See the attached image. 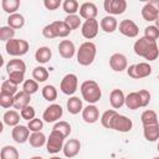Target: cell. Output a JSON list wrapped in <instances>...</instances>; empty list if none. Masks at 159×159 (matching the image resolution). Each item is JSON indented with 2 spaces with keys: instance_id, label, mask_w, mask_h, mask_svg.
Here are the masks:
<instances>
[{
  "instance_id": "18",
  "label": "cell",
  "mask_w": 159,
  "mask_h": 159,
  "mask_svg": "<svg viewBox=\"0 0 159 159\" xmlns=\"http://www.w3.org/2000/svg\"><path fill=\"white\" fill-rule=\"evenodd\" d=\"M109 103L113 109H119L124 103H125V96L122 89H113L109 94Z\"/></svg>"
},
{
  "instance_id": "17",
  "label": "cell",
  "mask_w": 159,
  "mask_h": 159,
  "mask_svg": "<svg viewBox=\"0 0 159 159\" xmlns=\"http://www.w3.org/2000/svg\"><path fill=\"white\" fill-rule=\"evenodd\" d=\"M82 119L88 123V124H93L99 119V111L94 104H88L87 107L83 108L82 111Z\"/></svg>"
},
{
  "instance_id": "38",
  "label": "cell",
  "mask_w": 159,
  "mask_h": 159,
  "mask_svg": "<svg viewBox=\"0 0 159 159\" xmlns=\"http://www.w3.org/2000/svg\"><path fill=\"white\" fill-rule=\"evenodd\" d=\"M41 93H42V97H43L46 101H48V102H53V101L57 98V89H56V87L52 86V84H46V86L42 88Z\"/></svg>"
},
{
  "instance_id": "8",
  "label": "cell",
  "mask_w": 159,
  "mask_h": 159,
  "mask_svg": "<svg viewBox=\"0 0 159 159\" xmlns=\"http://www.w3.org/2000/svg\"><path fill=\"white\" fill-rule=\"evenodd\" d=\"M63 114V109L60 104H56V103H52L50 104L48 107H46V109L43 111V114H42V119L46 122V123H53V122H57Z\"/></svg>"
},
{
  "instance_id": "50",
  "label": "cell",
  "mask_w": 159,
  "mask_h": 159,
  "mask_svg": "<svg viewBox=\"0 0 159 159\" xmlns=\"http://www.w3.org/2000/svg\"><path fill=\"white\" fill-rule=\"evenodd\" d=\"M43 5L47 10H56L62 5V2H61V0H45Z\"/></svg>"
},
{
  "instance_id": "39",
  "label": "cell",
  "mask_w": 159,
  "mask_h": 159,
  "mask_svg": "<svg viewBox=\"0 0 159 159\" xmlns=\"http://www.w3.org/2000/svg\"><path fill=\"white\" fill-rule=\"evenodd\" d=\"M52 129L60 132L65 138H67V137L71 134V129H72V128H71V124H70L68 122H66V120H60V122H57V123L53 125Z\"/></svg>"
},
{
  "instance_id": "58",
  "label": "cell",
  "mask_w": 159,
  "mask_h": 159,
  "mask_svg": "<svg viewBox=\"0 0 159 159\" xmlns=\"http://www.w3.org/2000/svg\"><path fill=\"white\" fill-rule=\"evenodd\" d=\"M120 159H127V158H120Z\"/></svg>"
},
{
  "instance_id": "19",
  "label": "cell",
  "mask_w": 159,
  "mask_h": 159,
  "mask_svg": "<svg viewBox=\"0 0 159 159\" xmlns=\"http://www.w3.org/2000/svg\"><path fill=\"white\" fill-rule=\"evenodd\" d=\"M101 29L104 31V32H107V34H112V32H114L117 29H118V21H117V19L114 17V16H112V15H107V16H104L102 20H101Z\"/></svg>"
},
{
  "instance_id": "13",
  "label": "cell",
  "mask_w": 159,
  "mask_h": 159,
  "mask_svg": "<svg viewBox=\"0 0 159 159\" xmlns=\"http://www.w3.org/2000/svg\"><path fill=\"white\" fill-rule=\"evenodd\" d=\"M11 137H12V139H14L17 144H24V143L27 142L29 138H30V129L27 128V125L19 124V125H16V127L12 128V130H11Z\"/></svg>"
},
{
  "instance_id": "36",
  "label": "cell",
  "mask_w": 159,
  "mask_h": 159,
  "mask_svg": "<svg viewBox=\"0 0 159 159\" xmlns=\"http://www.w3.org/2000/svg\"><path fill=\"white\" fill-rule=\"evenodd\" d=\"M20 6V1L19 0H2L1 1V7L5 12L12 15V14H16L17 9Z\"/></svg>"
},
{
  "instance_id": "25",
  "label": "cell",
  "mask_w": 159,
  "mask_h": 159,
  "mask_svg": "<svg viewBox=\"0 0 159 159\" xmlns=\"http://www.w3.org/2000/svg\"><path fill=\"white\" fill-rule=\"evenodd\" d=\"M51 57H52V52H51V48L47 46H41L35 52V60L39 63H46L51 60Z\"/></svg>"
},
{
  "instance_id": "20",
  "label": "cell",
  "mask_w": 159,
  "mask_h": 159,
  "mask_svg": "<svg viewBox=\"0 0 159 159\" xmlns=\"http://www.w3.org/2000/svg\"><path fill=\"white\" fill-rule=\"evenodd\" d=\"M30 101H31V96L27 94L24 91H20L15 94L14 97V108L15 109H24L25 107L30 106Z\"/></svg>"
},
{
  "instance_id": "40",
  "label": "cell",
  "mask_w": 159,
  "mask_h": 159,
  "mask_svg": "<svg viewBox=\"0 0 159 159\" xmlns=\"http://www.w3.org/2000/svg\"><path fill=\"white\" fill-rule=\"evenodd\" d=\"M22 91L30 96L36 93L39 91V82H36L35 80H25V82L22 83Z\"/></svg>"
},
{
  "instance_id": "42",
  "label": "cell",
  "mask_w": 159,
  "mask_h": 159,
  "mask_svg": "<svg viewBox=\"0 0 159 159\" xmlns=\"http://www.w3.org/2000/svg\"><path fill=\"white\" fill-rule=\"evenodd\" d=\"M14 94L10 93H5V92H0V106L2 108H10L14 107Z\"/></svg>"
},
{
  "instance_id": "23",
  "label": "cell",
  "mask_w": 159,
  "mask_h": 159,
  "mask_svg": "<svg viewBox=\"0 0 159 159\" xmlns=\"http://www.w3.org/2000/svg\"><path fill=\"white\" fill-rule=\"evenodd\" d=\"M143 135L148 142H157L159 139V124L143 125Z\"/></svg>"
},
{
  "instance_id": "37",
  "label": "cell",
  "mask_w": 159,
  "mask_h": 159,
  "mask_svg": "<svg viewBox=\"0 0 159 159\" xmlns=\"http://www.w3.org/2000/svg\"><path fill=\"white\" fill-rule=\"evenodd\" d=\"M62 9L67 15H76V12L80 10V5L76 0H65L62 2Z\"/></svg>"
},
{
  "instance_id": "53",
  "label": "cell",
  "mask_w": 159,
  "mask_h": 159,
  "mask_svg": "<svg viewBox=\"0 0 159 159\" xmlns=\"http://www.w3.org/2000/svg\"><path fill=\"white\" fill-rule=\"evenodd\" d=\"M154 22H155V26H157V27L159 29V16H158V19H157V20H155Z\"/></svg>"
},
{
  "instance_id": "6",
  "label": "cell",
  "mask_w": 159,
  "mask_h": 159,
  "mask_svg": "<svg viewBox=\"0 0 159 159\" xmlns=\"http://www.w3.org/2000/svg\"><path fill=\"white\" fill-rule=\"evenodd\" d=\"M78 88V78L75 73H67L63 76V78L61 80V84H60V89L63 94L67 96H72L75 94V92Z\"/></svg>"
},
{
  "instance_id": "46",
  "label": "cell",
  "mask_w": 159,
  "mask_h": 159,
  "mask_svg": "<svg viewBox=\"0 0 159 159\" xmlns=\"http://www.w3.org/2000/svg\"><path fill=\"white\" fill-rule=\"evenodd\" d=\"M35 113H36V112H35V108H34L32 106H27V107H25L24 109L20 111L21 118L25 119V120H27V122H30L31 119L36 118V117H35Z\"/></svg>"
},
{
  "instance_id": "3",
  "label": "cell",
  "mask_w": 159,
  "mask_h": 159,
  "mask_svg": "<svg viewBox=\"0 0 159 159\" xmlns=\"http://www.w3.org/2000/svg\"><path fill=\"white\" fill-rule=\"evenodd\" d=\"M96 53H97L96 45L91 41H86L77 50V55H76L77 62L81 66H89L93 63V61L96 58Z\"/></svg>"
},
{
  "instance_id": "33",
  "label": "cell",
  "mask_w": 159,
  "mask_h": 159,
  "mask_svg": "<svg viewBox=\"0 0 159 159\" xmlns=\"http://www.w3.org/2000/svg\"><path fill=\"white\" fill-rule=\"evenodd\" d=\"M118 112L116 109H107L102 116H101V123L104 128L107 129H111L112 128V123H113V119L117 117Z\"/></svg>"
},
{
  "instance_id": "30",
  "label": "cell",
  "mask_w": 159,
  "mask_h": 159,
  "mask_svg": "<svg viewBox=\"0 0 159 159\" xmlns=\"http://www.w3.org/2000/svg\"><path fill=\"white\" fill-rule=\"evenodd\" d=\"M129 109L132 111H135L138 108L142 107V102H140V98H139V94L138 92H130L125 96V103H124Z\"/></svg>"
},
{
  "instance_id": "49",
  "label": "cell",
  "mask_w": 159,
  "mask_h": 159,
  "mask_svg": "<svg viewBox=\"0 0 159 159\" xmlns=\"http://www.w3.org/2000/svg\"><path fill=\"white\" fill-rule=\"evenodd\" d=\"M138 94H139V98H140V102H142V107H147L150 102V98H152L150 92L147 91V89H139Z\"/></svg>"
},
{
  "instance_id": "26",
  "label": "cell",
  "mask_w": 159,
  "mask_h": 159,
  "mask_svg": "<svg viewBox=\"0 0 159 159\" xmlns=\"http://www.w3.org/2000/svg\"><path fill=\"white\" fill-rule=\"evenodd\" d=\"M6 71L7 73H11V72H24L26 71V63L20 60V58H12L7 63H6Z\"/></svg>"
},
{
  "instance_id": "27",
  "label": "cell",
  "mask_w": 159,
  "mask_h": 159,
  "mask_svg": "<svg viewBox=\"0 0 159 159\" xmlns=\"http://www.w3.org/2000/svg\"><path fill=\"white\" fill-rule=\"evenodd\" d=\"M51 26L53 27V31L57 37H66L71 34V29L66 25L65 21H53L51 22Z\"/></svg>"
},
{
  "instance_id": "9",
  "label": "cell",
  "mask_w": 159,
  "mask_h": 159,
  "mask_svg": "<svg viewBox=\"0 0 159 159\" xmlns=\"http://www.w3.org/2000/svg\"><path fill=\"white\" fill-rule=\"evenodd\" d=\"M98 29H99V24L96 19H89V20H84V22L81 26V32L82 36L87 40H92L97 36L98 34Z\"/></svg>"
},
{
  "instance_id": "44",
  "label": "cell",
  "mask_w": 159,
  "mask_h": 159,
  "mask_svg": "<svg viewBox=\"0 0 159 159\" xmlns=\"http://www.w3.org/2000/svg\"><path fill=\"white\" fill-rule=\"evenodd\" d=\"M144 37L157 41V39H159V29L155 25H149L144 29Z\"/></svg>"
},
{
  "instance_id": "12",
  "label": "cell",
  "mask_w": 159,
  "mask_h": 159,
  "mask_svg": "<svg viewBox=\"0 0 159 159\" xmlns=\"http://www.w3.org/2000/svg\"><path fill=\"white\" fill-rule=\"evenodd\" d=\"M109 66L114 72H122L128 68V61L125 55L116 52L109 57Z\"/></svg>"
},
{
  "instance_id": "51",
  "label": "cell",
  "mask_w": 159,
  "mask_h": 159,
  "mask_svg": "<svg viewBox=\"0 0 159 159\" xmlns=\"http://www.w3.org/2000/svg\"><path fill=\"white\" fill-rule=\"evenodd\" d=\"M42 35H43V37H46V39H55V37H57L56 34H55V31H53V27L51 26V24L46 25V26L42 29Z\"/></svg>"
},
{
  "instance_id": "29",
  "label": "cell",
  "mask_w": 159,
  "mask_h": 159,
  "mask_svg": "<svg viewBox=\"0 0 159 159\" xmlns=\"http://www.w3.org/2000/svg\"><path fill=\"white\" fill-rule=\"evenodd\" d=\"M46 142H47V138H46V135L42 132H35V133H31L30 134L29 143L34 148H41V147H43V145H46Z\"/></svg>"
},
{
  "instance_id": "7",
  "label": "cell",
  "mask_w": 159,
  "mask_h": 159,
  "mask_svg": "<svg viewBox=\"0 0 159 159\" xmlns=\"http://www.w3.org/2000/svg\"><path fill=\"white\" fill-rule=\"evenodd\" d=\"M104 11L109 15H120L127 10V1L125 0H104L103 2Z\"/></svg>"
},
{
  "instance_id": "52",
  "label": "cell",
  "mask_w": 159,
  "mask_h": 159,
  "mask_svg": "<svg viewBox=\"0 0 159 159\" xmlns=\"http://www.w3.org/2000/svg\"><path fill=\"white\" fill-rule=\"evenodd\" d=\"M148 2H149V4H150V5L159 12V0H149Z\"/></svg>"
},
{
  "instance_id": "1",
  "label": "cell",
  "mask_w": 159,
  "mask_h": 159,
  "mask_svg": "<svg viewBox=\"0 0 159 159\" xmlns=\"http://www.w3.org/2000/svg\"><path fill=\"white\" fill-rule=\"evenodd\" d=\"M133 50L135 52V55L148 60V61H154L158 58L159 56V48L157 45V41L149 40L147 37H139L134 45H133Z\"/></svg>"
},
{
  "instance_id": "5",
  "label": "cell",
  "mask_w": 159,
  "mask_h": 159,
  "mask_svg": "<svg viewBox=\"0 0 159 159\" xmlns=\"http://www.w3.org/2000/svg\"><path fill=\"white\" fill-rule=\"evenodd\" d=\"M63 142H65V137L60 132L52 129L46 142V150L50 154H56L63 149V145H65Z\"/></svg>"
},
{
  "instance_id": "16",
  "label": "cell",
  "mask_w": 159,
  "mask_h": 159,
  "mask_svg": "<svg viewBox=\"0 0 159 159\" xmlns=\"http://www.w3.org/2000/svg\"><path fill=\"white\" fill-rule=\"evenodd\" d=\"M81 150V142L78 139H68L63 145V154L66 158H75Z\"/></svg>"
},
{
  "instance_id": "45",
  "label": "cell",
  "mask_w": 159,
  "mask_h": 159,
  "mask_svg": "<svg viewBox=\"0 0 159 159\" xmlns=\"http://www.w3.org/2000/svg\"><path fill=\"white\" fill-rule=\"evenodd\" d=\"M1 92H5V93H10V94H16L19 91H17V84L12 83L10 80H6L2 82L1 84Z\"/></svg>"
},
{
  "instance_id": "15",
  "label": "cell",
  "mask_w": 159,
  "mask_h": 159,
  "mask_svg": "<svg viewBox=\"0 0 159 159\" xmlns=\"http://www.w3.org/2000/svg\"><path fill=\"white\" fill-rule=\"evenodd\" d=\"M80 17L84 19V20H89V19H96L97 14H98V10H97V6L94 2H89V1H86L83 2L81 6H80Z\"/></svg>"
},
{
  "instance_id": "34",
  "label": "cell",
  "mask_w": 159,
  "mask_h": 159,
  "mask_svg": "<svg viewBox=\"0 0 159 159\" xmlns=\"http://www.w3.org/2000/svg\"><path fill=\"white\" fill-rule=\"evenodd\" d=\"M19 152L14 145H5L1 148L0 159H19Z\"/></svg>"
},
{
  "instance_id": "56",
  "label": "cell",
  "mask_w": 159,
  "mask_h": 159,
  "mask_svg": "<svg viewBox=\"0 0 159 159\" xmlns=\"http://www.w3.org/2000/svg\"><path fill=\"white\" fill-rule=\"evenodd\" d=\"M157 149H158V152H159V142H158V145H157Z\"/></svg>"
},
{
  "instance_id": "21",
  "label": "cell",
  "mask_w": 159,
  "mask_h": 159,
  "mask_svg": "<svg viewBox=\"0 0 159 159\" xmlns=\"http://www.w3.org/2000/svg\"><path fill=\"white\" fill-rule=\"evenodd\" d=\"M66 107H67L68 113H71V114H78L80 112L83 111L82 101L80 99V97H76V96H71V97L67 99Z\"/></svg>"
},
{
  "instance_id": "4",
  "label": "cell",
  "mask_w": 159,
  "mask_h": 159,
  "mask_svg": "<svg viewBox=\"0 0 159 159\" xmlns=\"http://www.w3.org/2000/svg\"><path fill=\"white\" fill-rule=\"evenodd\" d=\"M5 50L6 53L10 56L20 57L27 53L29 51V42L24 39H11L7 42H5Z\"/></svg>"
},
{
  "instance_id": "24",
  "label": "cell",
  "mask_w": 159,
  "mask_h": 159,
  "mask_svg": "<svg viewBox=\"0 0 159 159\" xmlns=\"http://www.w3.org/2000/svg\"><path fill=\"white\" fill-rule=\"evenodd\" d=\"M20 117H21V114H19L17 111L10 109V111H6L4 113L2 120H4V124H6L9 127H16V125H19Z\"/></svg>"
},
{
  "instance_id": "14",
  "label": "cell",
  "mask_w": 159,
  "mask_h": 159,
  "mask_svg": "<svg viewBox=\"0 0 159 159\" xmlns=\"http://www.w3.org/2000/svg\"><path fill=\"white\" fill-rule=\"evenodd\" d=\"M58 53L62 58H66V60H70L75 56L76 53V47H75V43L70 40H62L60 43H58Z\"/></svg>"
},
{
  "instance_id": "10",
  "label": "cell",
  "mask_w": 159,
  "mask_h": 159,
  "mask_svg": "<svg viewBox=\"0 0 159 159\" xmlns=\"http://www.w3.org/2000/svg\"><path fill=\"white\" fill-rule=\"evenodd\" d=\"M118 29H119V32L127 37H137L138 34H139V27L138 25L133 21V20H129V19H124L119 22L118 25Z\"/></svg>"
},
{
  "instance_id": "32",
  "label": "cell",
  "mask_w": 159,
  "mask_h": 159,
  "mask_svg": "<svg viewBox=\"0 0 159 159\" xmlns=\"http://www.w3.org/2000/svg\"><path fill=\"white\" fill-rule=\"evenodd\" d=\"M24 25H25V17L21 14L16 12V14L9 15V17H7V26L12 27L14 30H17V29H21Z\"/></svg>"
},
{
  "instance_id": "47",
  "label": "cell",
  "mask_w": 159,
  "mask_h": 159,
  "mask_svg": "<svg viewBox=\"0 0 159 159\" xmlns=\"http://www.w3.org/2000/svg\"><path fill=\"white\" fill-rule=\"evenodd\" d=\"M42 127H43V122H42V119H40V118H34V119H31V120L27 123V128H29L30 132H32V133H35V132H41Z\"/></svg>"
},
{
  "instance_id": "57",
  "label": "cell",
  "mask_w": 159,
  "mask_h": 159,
  "mask_svg": "<svg viewBox=\"0 0 159 159\" xmlns=\"http://www.w3.org/2000/svg\"><path fill=\"white\" fill-rule=\"evenodd\" d=\"M153 159H159V157H155V158H153Z\"/></svg>"
},
{
  "instance_id": "48",
  "label": "cell",
  "mask_w": 159,
  "mask_h": 159,
  "mask_svg": "<svg viewBox=\"0 0 159 159\" xmlns=\"http://www.w3.org/2000/svg\"><path fill=\"white\" fill-rule=\"evenodd\" d=\"M9 75V80L15 83V84H20V83H24L25 82V73L24 72H11V73H7Z\"/></svg>"
},
{
  "instance_id": "35",
  "label": "cell",
  "mask_w": 159,
  "mask_h": 159,
  "mask_svg": "<svg viewBox=\"0 0 159 159\" xmlns=\"http://www.w3.org/2000/svg\"><path fill=\"white\" fill-rule=\"evenodd\" d=\"M48 78V71L43 66H37L32 71V80L36 82H45Z\"/></svg>"
},
{
  "instance_id": "54",
  "label": "cell",
  "mask_w": 159,
  "mask_h": 159,
  "mask_svg": "<svg viewBox=\"0 0 159 159\" xmlns=\"http://www.w3.org/2000/svg\"><path fill=\"white\" fill-rule=\"evenodd\" d=\"M30 159H43L42 157H39V155H35V157H31Z\"/></svg>"
},
{
  "instance_id": "55",
  "label": "cell",
  "mask_w": 159,
  "mask_h": 159,
  "mask_svg": "<svg viewBox=\"0 0 159 159\" xmlns=\"http://www.w3.org/2000/svg\"><path fill=\"white\" fill-rule=\"evenodd\" d=\"M50 159H63V158H60V157H52V158H50Z\"/></svg>"
},
{
  "instance_id": "2",
  "label": "cell",
  "mask_w": 159,
  "mask_h": 159,
  "mask_svg": "<svg viewBox=\"0 0 159 159\" xmlns=\"http://www.w3.org/2000/svg\"><path fill=\"white\" fill-rule=\"evenodd\" d=\"M80 89H81L83 99L86 102H88L89 104L97 103L102 97V89H101L99 84L93 80H87V81L82 82Z\"/></svg>"
},
{
  "instance_id": "11",
  "label": "cell",
  "mask_w": 159,
  "mask_h": 159,
  "mask_svg": "<svg viewBox=\"0 0 159 159\" xmlns=\"http://www.w3.org/2000/svg\"><path fill=\"white\" fill-rule=\"evenodd\" d=\"M132 128H133L132 119H129L127 116H123V114H119L118 113L117 117L113 119V123H112V128L111 129H114V130L120 132V133H127Z\"/></svg>"
},
{
  "instance_id": "22",
  "label": "cell",
  "mask_w": 159,
  "mask_h": 159,
  "mask_svg": "<svg viewBox=\"0 0 159 159\" xmlns=\"http://www.w3.org/2000/svg\"><path fill=\"white\" fill-rule=\"evenodd\" d=\"M134 71H135V80L145 78L152 75V66L148 62H139L134 65Z\"/></svg>"
},
{
  "instance_id": "41",
  "label": "cell",
  "mask_w": 159,
  "mask_h": 159,
  "mask_svg": "<svg viewBox=\"0 0 159 159\" xmlns=\"http://www.w3.org/2000/svg\"><path fill=\"white\" fill-rule=\"evenodd\" d=\"M63 21L66 22V25H67L71 30H76V29H78L80 26H82V25H81V17H80L78 15H67Z\"/></svg>"
},
{
  "instance_id": "43",
  "label": "cell",
  "mask_w": 159,
  "mask_h": 159,
  "mask_svg": "<svg viewBox=\"0 0 159 159\" xmlns=\"http://www.w3.org/2000/svg\"><path fill=\"white\" fill-rule=\"evenodd\" d=\"M15 36V30L10 26H1L0 27V40L7 42L9 40L14 39Z\"/></svg>"
},
{
  "instance_id": "31",
  "label": "cell",
  "mask_w": 159,
  "mask_h": 159,
  "mask_svg": "<svg viewBox=\"0 0 159 159\" xmlns=\"http://www.w3.org/2000/svg\"><path fill=\"white\" fill-rule=\"evenodd\" d=\"M158 16H159V12L149 2H145V5L142 7V17L145 21H155Z\"/></svg>"
},
{
  "instance_id": "28",
  "label": "cell",
  "mask_w": 159,
  "mask_h": 159,
  "mask_svg": "<svg viewBox=\"0 0 159 159\" xmlns=\"http://www.w3.org/2000/svg\"><path fill=\"white\" fill-rule=\"evenodd\" d=\"M140 120L143 125H154V124H159L158 122V116L157 112L153 109H147L142 113L140 116Z\"/></svg>"
}]
</instances>
